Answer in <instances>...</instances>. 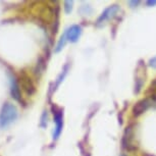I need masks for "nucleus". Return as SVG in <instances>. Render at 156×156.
Returning <instances> with one entry per match:
<instances>
[{
  "label": "nucleus",
  "instance_id": "1",
  "mask_svg": "<svg viewBox=\"0 0 156 156\" xmlns=\"http://www.w3.org/2000/svg\"><path fill=\"white\" fill-rule=\"evenodd\" d=\"M19 116V111L14 104L6 102L0 110V129H6L14 122Z\"/></svg>",
  "mask_w": 156,
  "mask_h": 156
},
{
  "label": "nucleus",
  "instance_id": "2",
  "mask_svg": "<svg viewBox=\"0 0 156 156\" xmlns=\"http://www.w3.org/2000/svg\"><path fill=\"white\" fill-rule=\"evenodd\" d=\"M122 146L128 151H136L138 148V145L136 143V131H135V126L133 125L129 126L126 129L125 135H123L122 139Z\"/></svg>",
  "mask_w": 156,
  "mask_h": 156
},
{
  "label": "nucleus",
  "instance_id": "3",
  "mask_svg": "<svg viewBox=\"0 0 156 156\" xmlns=\"http://www.w3.org/2000/svg\"><path fill=\"white\" fill-rule=\"evenodd\" d=\"M156 106V97L151 95V97H147L139 102H137L133 107V114L135 116H139L142 113H144L147 109L150 107Z\"/></svg>",
  "mask_w": 156,
  "mask_h": 156
},
{
  "label": "nucleus",
  "instance_id": "4",
  "mask_svg": "<svg viewBox=\"0 0 156 156\" xmlns=\"http://www.w3.org/2000/svg\"><path fill=\"white\" fill-rule=\"evenodd\" d=\"M120 10V7L119 5L114 4V5H111L108 8H106L103 12L100 14V16L97 19V22H96V26H102L104 23H106L107 20H109L111 19H113L114 16L119 13V11Z\"/></svg>",
  "mask_w": 156,
  "mask_h": 156
},
{
  "label": "nucleus",
  "instance_id": "5",
  "mask_svg": "<svg viewBox=\"0 0 156 156\" xmlns=\"http://www.w3.org/2000/svg\"><path fill=\"white\" fill-rule=\"evenodd\" d=\"M53 115H54V122H55V128H54V132H53V139L57 140L60 136L61 132H62V126H63L62 110L59 109V108L53 107Z\"/></svg>",
  "mask_w": 156,
  "mask_h": 156
},
{
  "label": "nucleus",
  "instance_id": "6",
  "mask_svg": "<svg viewBox=\"0 0 156 156\" xmlns=\"http://www.w3.org/2000/svg\"><path fill=\"white\" fill-rule=\"evenodd\" d=\"M20 80V87L23 88V90L29 96L33 95L35 91H36V88H35V85L33 83V81H32V79L30 78V76L28 73H26L25 72H23Z\"/></svg>",
  "mask_w": 156,
  "mask_h": 156
},
{
  "label": "nucleus",
  "instance_id": "7",
  "mask_svg": "<svg viewBox=\"0 0 156 156\" xmlns=\"http://www.w3.org/2000/svg\"><path fill=\"white\" fill-rule=\"evenodd\" d=\"M66 33L67 40L70 41L72 43H76L80 39V36L82 34V28L79 25H73L72 27L66 31Z\"/></svg>",
  "mask_w": 156,
  "mask_h": 156
},
{
  "label": "nucleus",
  "instance_id": "8",
  "mask_svg": "<svg viewBox=\"0 0 156 156\" xmlns=\"http://www.w3.org/2000/svg\"><path fill=\"white\" fill-rule=\"evenodd\" d=\"M20 86L17 83L16 79L10 78V93L13 99H16V101L22 102V92H20Z\"/></svg>",
  "mask_w": 156,
  "mask_h": 156
},
{
  "label": "nucleus",
  "instance_id": "9",
  "mask_svg": "<svg viewBox=\"0 0 156 156\" xmlns=\"http://www.w3.org/2000/svg\"><path fill=\"white\" fill-rule=\"evenodd\" d=\"M66 41H67L66 33L64 32V33L60 36L59 40H58V42H57V44H56V47H55V49H54V52H55V53H58V52H60L61 50H62L63 47L66 46Z\"/></svg>",
  "mask_w": 156,
  "mask_h": 156
},
{
  "label": "nucleus",
  "instance_id": "10",
  "mask_svg": "<svg viewBox=\"0 0 156 156\" xmlns=\"http://www.w3.org/2000/svg\"><path fill=\"white\" fill-rule=\"evenodd\" d=\"M67 69H69V66L66 64V66H64V69H63V70H62V73H61L60 75H59V76L57 78V81H56V83H55V89H56V88H57L58 86H59L61 82L63 81V79L66 78V73H67Z\"/></svg>",
  "mask_w": 156,
  "mask_h": 156
},
{
  "label": "nucleus",
  "instance_id": "11",
  "mask_svg": "<svg viewBox=\"0 0 156 156\" xmlns=\"http://www.w3.org/2000/svg\"><path fill=\"white\" fill-rule=\"evenodd\" d=\"M73 1H64V11L66 13H70L73 10Z\"/></svg>",
  "mask_w": 156,
  "mask_h": 156
},
{
  "label": "nucleus",
  "instance_id": "12",
  "mask_svg": "<svg viewBox=\"0 0 156 156\" xmlns=\"http://www.w3.org/2000/svg\"><path fill=\"white\" fill-rule=\"evenodd\" d=\"M149 66L153 67V69H156V56L152 57L151 59L149 60Z\"/></svg>",
  "mask_w": 156,
  "mask_h": 156
},
{
  "label": "nucleus",
  "instance_id": "13",
  "mask_svg": "<svg viewBox=\"0 0 156 156\" xmlns=\"http://www.w3.org/2000/svg\"><path fill=\"white\" fill-rule=\"evenodd\" d=\"M141 3V2L139 1V0H137V1H129V6H131L132 8H135V7H138V5H139Z\"/></svg>",
  "mask_w": 156,
  "mask_h": 156
},
{
  "label": "nucleus",
  "instance_id": "14",
  "mask_svg": "<svg viewBox=\"0 0 156 156\" xmlns=\"http://www.w3.org/2000/svg\"><path fill=\"white\" fill-rule=\"evenodd\" d=\"M146 5L147 6H154V5H156V0H149V1L146 2Z\"/></svg>",
  "mask_w": 156,
  "mask_h": 156
},
{
  "label": "nucleus",
  "instance_id": "15",
  "mask_svg": "<svg viewBox=\"0 0 156 156\" xmlns=\"http://www.w3.org/2000/svg\"><path fill=\"white\" fill-rule=\"evenodd\" d=\"M120 156H129V155L128 154V153H122V154L120 155Z\"/></svg>",
  "mask_w": 156,
  "mask_h": 156
}]
</instances>
